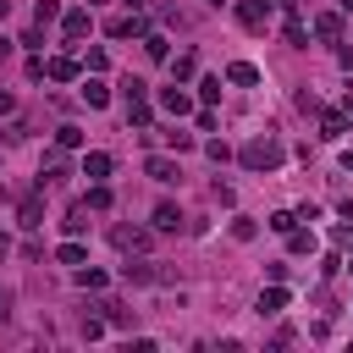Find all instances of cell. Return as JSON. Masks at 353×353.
I'll return each mask as SVG.
<instances>
[{"mask_svg":"<svg viewBox=\"0 0 353 353\" xmlns=\"http://www.w3.org/2000/svg\"><path fill=\"white\" fill-rule=\"evenodd\" d=\"M281 154H287V149H281L270 132H259V138H248V143L237 149V160H243L248 171H276V165H281Z\"/></svg>","mask_w":353,"mask_h":353,"instance_id":"cell-1","label":"cell"},{"mask_svg":"<svg viewBox=\"0 0 353 353\" xmlns=\"http://www.w3.org/2000/svg\"><path fill=\"white\" fill-rule=\"evenodd\" d=\"M121 281H127V287H165L171 270H160L154 259H127V265H121Z\"/></svg>","mask_w":353,"mask_h":353,"instance_id":"cell-2","label":"cell"},{"mask_svg":"<svg viewBox=\"0 0 353 353\" xmlns=\"http://www.w3.org/2000/svg\"><path fill=\"white\" fill-rule=\"evenodd\" d=\"M270 17H276V6H270V0H237V22H243L248 33H265V28H270Z\"/></svg>","mask_w":353,"mask_h":353,"instance_id":"cell-3","label":"cell"},{"mask_svg":"<svg viewBox=\"0 0 353 353\" xmlns=\"http://www.w3.org/2000/svg\"><path fill=\"white\" fill-rule=\"evenodd\" d=\"M149 232H154V226H116L110 243H116L121 254H143V248H149Z\"/></svg>","mask_w":353,"mask_h":353,"instance_id":"cell-4","label":"cell"},{"mask_svg":"<svg viewBox=\"0 0 353 353\" xmlns=\"http://www.w3.org/2000/svg\"><path fill=\"white\" fill-rule=\"evenodd\" d=\"M17 221L33 232V226H44V193H22L17 199Z\"/></svg>","mask_w":353,"mask_h":353,"instance_id":"cell-5","label":"cell"},{"mask_svg":"<svg viewBox=\"0 0 353 353\" xmlns=\"http://www.w3.org/2000/svg\"><path fill=\"white\" fill-rule=\"evenodd\" d=\"M105 33H110V39H143V33H149V22H143L138 11H127V17H116Z\"/></svg>","mask_w":353,"mask_h":353,"instance_id":"cell-6","label":"cell"},{"mask_svg":"<svg viewBox=\"0 0 353 353\" xmlns=\"http://www.w3.org/2000/svg\"><path fill=\"white\" fill-rule=\"evenodd\" d=\"M143 176H149V182H176L182 171H176V160H165V154H143Z\"/></svg>","mask_w":353,"mask_h":353,"instance_id":"cell-7","label":"cell"},{"mask_svg":"<svg viewBox=\"0 0 353 353\" xmlns=\"http://www.w3.org/2000/svg\"><path fill=\"white\" fill-rule=\"evenodd\" d=\"M314 39H320V44H336V39H342V11H320V17H314Z\"/></svg>","mask_w":353,"mask_h":353,"instance_id":"cell-8","label":"cell"},{"mask_svg":"<svg viewBox=\"0 0 353 353\" xmlns=\"http://www.w3.org/2000/svg\"><path fill=\"white\" fill-rule=\"evenodd\" d=\"M77 94H83V99H88V105H94V110H105V105H110V88H105V77H99V72H88V77H83V88H77Z\"/></svg>","mask_w":353,"mask_h":353,"instance_id":"cell-9","label":"cell"},{"mask_svg":"<svg viewBox=\"0 0 353 353\" xmlns=\"http://www.w3.org/2000/svg\"><path fill=\"white\" fill-rule=\"evenodd\" d=\"M160 110H165V116H176V121H182V116H188V110H193V99H188V94H182V88H176V83H171V88H160Z\"/></svg>","mask_w":353,"mask_h":353,"instance_id":"cell-10","label":"cell"},{"mask_svg":"<svg viewBox=\"0 0 353 353\" xmlns=\"http://www.w3.org/2000/svg\"><path fill=\"white\" fill-rule=\"evenodd\" d=\"M287 303H292V298H287V287H281V281H270V287L259 292V303H254V309H259V314H281Z\"/></svg>","mask_w":353,"mask_h":353,"instance_id":"cell-11","label":"cell"},{"mask_svg":"<svg viewBox=\"0 0 353 353\" xmlns=\"http://www.w3.org/2000/svg\"><path fill=\"white\" fill-rule=\"evenodd\" d=\"M61 176H66V149H50L44 165H39V188H44V182H61Z\"/></svg>","mask_w":353,"mask_h":353,"instance_id":"cell-12","label":"cell"},{"mask_svg":"<svg viewBox=\"0 0 353 353\" xmlns=\"http://www.w3.org/2000/svg\"><path fill=\"white\" fill-rule=\"evenodd\" d=\"M83 176H88V182H105V176H110V154H105V149H88V154H83Z\"/></svg>","mask_w":353,"mask_h":353,"instance_id":"cell-13","label":"cell"},{"mask_svg":"<svg viewBox=\"0 0 353 353\" xmlns=\"http://www.w3.org/2000/svg\"><path fill=\"white\" fill-rule=\"evenodd\" d=\"M149 226H154V232H182V210H176V204H154Z\"/></svg>","mask_w":353,"mask_h":353,"instance_id":"cell-14","label":"cell"},{"mask_svg":"<svg viewBox=\"0 0 353 353\" xmlns=\"http://www.w3.org/2000/svg\"><path fill=\"white\" fill-rule=\"evenodd\" d=\"M88 28H94V22H88V6H77V11H66V17H61V33H66V39H83Z\"/></svg>","mask_w":353,"mask_h":353,"instance_id":"cell-15","label":"cell"},{"mask_svg":"<svg viewBox=\"0 0 353 353\" xmlns=\"http://www.w3.org/2000/svg\"><path fill=\"white\" fill-rule=\"evenodd\" d=\"M347 121H353L347 110H320V138H342V132H347Z\"/></svg>","mask_w":353,"mask_h":353,"instance_id":"cell-16","label":"cell"},{"mask_svg":"<svg viewBox=\"0 0 353 353\" xmlns=\"http://www.w3.org/2000/svg\"><path fill=\"white\" fill-rule=\"evenodd\" d=\"M77 72H83V66H77L72 55H50V83H72Z\"/></svg>","mask_w":353,"mask_h":353,"instance_id":"cell-17","label":"cell"},{"mask_svg":"<svg viewBox=\"0 0 353 353\" xmlns=\"http://www.w3.org/2000/svg\"><path fill=\"white\" fill-rule=\"evenodd\" d=\"M226 83H237V88H254V83H259V66H248V61H232V66H226Z\"/></svg>","mask_w":353,"mask_h":353,"instance_id":"cell-18","label":"cell"},{"mask_svg":"<svg viewBox=\"0 0 353 353\" xmlns=\"http://www.w3.org/2000/svg\"><path fill=\"white\" fill-rule=\"evenodd\" d=\"M61 232H66V237H83V232H88V204H77V210H66V221H61Z\"/></svg>","mask_w":353,"mask_h":353,"instance_id":"cell-19","label":"cell"},{"mask_svg":"<svg viewBox=\"0 0 353 353\" xmlns=\"http://www.w3.org/2000/svg\"><path fill=\"white\" fill-rule=\"evenodd\" d=\"M55 259H61V265H72V270H77V265H83V259H88V248H83V243H77V237H66V243H61V248H55Z\"/></svg>","mask_w":353,"mask_h":353,"instance_id":"cell-20","label":"cell"},{"mask_svg":"<svg viewBox=\"0 0 353 353\" xmlns=\"http://www.w3.org/2000/svg\"><path fill=\"white\" fill-rule=\"evenodd\" d=\"M281 33H287V44H309V28H303V17H298V11H287Z\"/></svg>","mask_w":353,"mask_h":353,"instance_id":"cell-21","label":"cell"},{"mask_svg":"<svg viewBox=\"0 0 353 353\" xmlns=\"http://www.w3.org/2000/svg\"><path fill=\"white\" fill-rule=\"evenodd\" d=\"M143 50H149V61H171V44H165V33H143Z\"/></svg>","mask_w":353,"mask_h":353,"instance_id":"cell-22","label":"cell"},{"mask_svg":"<svg viewBox=\"0 0 353 353\" xmlns=\"http://www.w3.org/2000/svg\"><path fill=\"white\" fill-rule=\"evenodd\" d=\"M193 72H199V61H193V55H188V50H182V55H176V61H171V77H176V83H188V77H193Z\"/></svg>","mask_w":353,"mask_h":353,"instance_id":"cell-23","label":"cell"},{"mask_svg":"<svg viewBox=\"0 0 353 353\" xmlns=\"http://www.w3.org/2000/svg\"><path fill=\"white\" fill-rule=\"evenodd\" d=\"M28 132H33V127H28V121H22V116H11V121H6V127H0V138H6V143H22V138H28Z\"/></svg>","mask_w":353,"mask_h":353,"instance_id":"cell-24","label":"cell"},{"mask_svg":"<svg viewBox=\"0 0 353 353\" xmlns=\"http://www.w3.org/2000/svg\"><path fill=\"white\" fill-rule=\"evenodd\" d=\"M265 226H270V232H281V237H287V232H292V226H298V210H276V215H270V221H265Z\"/></svg>","mask_w":353,"mask_h":353,"instance_id":"cell-25","label":"cell"},{"mask_svg":"<svg viewBox=\"0 0 353 353\" xmlns=\"http://www.w3.org/2000/svg\"><path fill=\"white\" fill-rule=\"evenodd\" d=\"M287 248H292V254H314V232H298V226H292V232H287Z\"/></svg>","mask_w":353,"mask_h":353,"instance_id":"cell-26","label":"cell"},{"mask_svg":"<svg viewBox=\"0 0 353 353\" xmlns=\"http://www.w3.org/2000/svg\"><path fill=\"white\" fill-rule=\"evenodd\" d=\"M55 17H61V6H55V0H39V11H33V22H39V28H50Z\"/></svg>","mask_w":353,"mask_h":353,"instance_id":"cell-27","label":"cell"},{"mask_svg":"<svg viewBox=\"0 0 353 353\" xmlns=\"http://www.w3.org/2000/svg\"><path fill=\"white\" fill-rule=\"evenodd\" d=\"M55 149H83V132H77V127H61V132H55Z\"/></svg>","mask_w":353,"mask_h":353,"instance_id":"cell-28","label":"cell"},{"mask_svg":"<svg viewBox=\"0 0 353 353\" xmlns=\"http://www.w3.org/2000/svg\"><path fill=\"white\" fill-rule=\"evenodd\" d=\"M88 210H110V188H105V182L88 188Z\"/></svg>","mask_w":353,"mask_h":353,"instance_id":"cell-29","label":"cell"},{"mask_svg":"<svg viewBox=\"0 0 353 353\" xmlns=\"http://www.w3.org/2000/svg\"><path fill=\"white\" fill-rule=\"evenodd\" d=\"M105 281H110V276H105V270H77V287H88V292H99V287H105Z\"/></svg>","mask_w":353,"mask_h":353,"instance_id":"cell-30","label":"cell"},{"mask_svg":"<svg viewBox=\"0 0 353 353\" xmlns=\"http://www.w3.org/2000/svg\"><path fill=\"white\" fill-rule=\"evenodd\" d=\"M204 154H210V160H215V165H226V160H232V149H226V143H221V138H210V143H204Z\"/></svg>","mask_w":353,"mask_h":353,"instance_id":"cell-31","label":"cell"},{"mask_svg":"<svg viewBox=\"0 0 353 353\" xmlns=\"http://www.w3.org/2000/svg\"><path fill=\"white\" fill-rule=\"evenodd\" d=\"M254 232H259V226H254V221H248V215H237V221H232V237H237V243H248V237H254Z\"/></svg>","mask_w":353,"mask_h":353,"instance_id":"cell-32","label":"cell"},{"mask_svg":"<svg viewBox=\"0 0 353 353\" xmlns=\"http://www.w3.org/2000/svg\"><path fill=\"white\" fill-rule=\"evenodd\" d=\"M199 94H204V105H215V99H221V77H204V83H199Z\"/></svg>","mask_w":353,"mask_h":353,"instance_id":"cell-33","label":"cell"},{"mask_svg":"<svg viewBox=\"0 0 353 353\" xmlns=\"http://www.w3.org/2000/svg\"><path fill=\"white\" fill-rule=\"evenodd\" d=\"M331 243H336L342 254H353V226H336V232H331Z\"/></svg>","mask_w":353,"mask_h":353,"instance_id":"cell-34","label":"cell"},{"mask_svg":"<svg viewBox=\"0 0 353 353\" xmlns=\"http://www.w3.org/2000/svg\"><path fill=\"white\" fill-rule=\"evenodd\" d=\"M160 138H165V143H171L176 154H182V149H193V138H188V132H160Z\"/></svg>","mask_w":353,"mask_h":353,"instance_id":"cell-35","label":"cell"},{"mask_svg":"<svg viewBox=\"0 0 353 353\" xmlns=\"http://www.w3.org/2000/svg\"><path fill=\"white\" fill-rule=\"evenodd\" d=\"M11 110H17V94H11V88H0V116H11Z\"/></svg>","mask_w":353,"mask_h":353,"instance_id":"cell-36","label":"cell"},{"mask_svg":"<svg viewBox=\"0 0 353 353\" xmlns=\"http://www.w3.org/2000/svg\"><path fill=\"white\" fill-rule=\"evenodd\" d=\"M11 50H17V39H0V61H11Z\"/></svg>","mask_w":353,"mask_h":353,"instance_id":"cell-37","label":"cell"},{"mask_svg":"<svg viewBox=\"0 0 353 353\" xmlns=\"http://www.w3.org/2000/svg\"><path fill=\"white\" fill-rule=\"evenodd\" d=\"M6 314H11V292L0 287V320H6Z\"/></svg>","mask_w":353,"mask_h":353,"instance_id":"cell-38","label":"cell"},{"mask_svg":"<svg viewBox=\"0 0 353 353\" xmlns=\"http://www.w3.org/2000/svg\"><path fill=\"white\" fill-rule=\"evenodd\" d=\"M336 210H342V221H353V199H342V204H336Z\"/></svg>","mask_w":353,"mask_h":353,"instance_id":"cell-39","label":"cell"},{"mask_svg":"<svg viewBox=\"0 0 353 353\" xmlns=\"http://www.w3.org/2000/svg\"><path fill=\"white\" fill-rule=\"evenodd\" d=\"M342 171H353V149H347V154H342Z\"/></svg>","mask_w":353,"mask_h":353,"instance_id":"cell-40","label":"cell"},{"mask_svg":"<svg viewBox=\"0 0 353 353\" xmlns=\"http://www.w3.org/2000/svg\"><path fill=\"white\" fill-rule=\"evenodd\" d=\"M6 248H11V237H6V232H0V254H6Z\"/></svg>","mask_w":353,"mask_h":353,"instance_id":"cell-41","label":"cell"},{"mask_svg":"<svg viewBox=\"0 0 353 353\" xmlns=\"http://www.w3.org/2000/svg\"><path fill=\"white\" fill-rule=\"evenodd\" d=\"M6 11H11V6H6V0H0V22H6Z\"/></svg>","mask_w":353,"mask_h":353,"instance_id":"cell-42","label":"cell"},{"mask_svg":"<svg viewBox=\"0 0 353 353\" xmlns=\"http://www.w3.org/2000/svg\"><path fill=\"white\" fill-rule=\"evenodd\" d=\"M342 11H353V0H342Z\"/></svg>","mask_w":353,"mask_h":353,"instance_id":"cell-43","label":"cell"},{"mask_svg":"<svg viewBox=\"0 0 353 353\" xmlns=\"http://www.w3.org/2000/svg\"><path fill=\"white\" fill-rule=\"evenodd\" d=\"M347 116H353V94H347Z\"/></svg>","mask_w":353,"mask_h":353,"instance_id":"cell-44","label":"cell"},{"mask_svg":"<svg viewBox=\"0 0 353 353\" xmlns=\"http://www.w3.org/2000/svg\"><path fill=\"white\" fill-rule=\"evenodd\" d=\"M210 6H221V0H210Z\"/></svg>","mask_w":353,"mask_h":353,"instance_id":"cell-45","label":"cell"}]
</instances>
